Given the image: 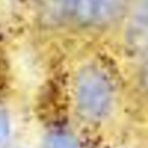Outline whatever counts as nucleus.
<instances>
[{
	"instance_id": "nucleus-1",
	"label": "nucleus",
	"mask_w": 148,
	"mask_h": 148,
	"mask_svg": "<svg viewBox=\"0 0 148 148\" xmlns=\"http://www.w3.org/2000/svg\"><path fill=\"white\" fill-rule=\"evenodd\" d=\"M74 91L77 110L86 120H101L111 109L114 95L112 83L97 66H85L79 72Z\"/></svg>"
},
{
	"instance_id": "nucleus-6",
	"label": "nucleus",
	"mask_w": 148,
	"mask_h": 148,
	"mask_svg": "<svg viewBox=\"0 0 148 148\" xmlns=\"http://www.w3.org/2000/svg\"><path fill=\"white\" fill-rule=\"evenodd\" d=\"M10 140V121L7 113L0 110V148H7Z\"/></svg>"
},
{
	"instance_id": "nucleus-7",
	"label": "nucleus",
	"mask_w": 148,
	"mask_h": 148,
	"mask_svg": "<svg viewBox=\"0 0 148 148\" xmlns=\"http://www.w3.org/2000/svg\"><path fill=\"white\" fill-rule=\"evenodd\" d=\"M141 60L140 66V78L143 86L148 91V53L139 58Z\"/></svg>"
},
{
	"instance_id": "nucleus-2",
	"label": "nucleus",
	"mask_w": 148,
	"mask_h": 148,
	"mask_svg": "<svg viewBox=\"0 0 148 148\" xmlns=\"http://www.w3.org/2000/svg\"><path fill=\"white\" fill-rule=\"evenodd\" d=\"M127 42L139 58L148 53V0H139L131 15Z\"/></svg>"
},
{
	"instance_id": "nucleus-5",
	"label": "nucleus",
	"mask_w": 148,
	"mask_h": 148,
	"mask_svg": "<svg viewBox=\"0 0 148 148\" xmlns=\"http://www.w3.org/2000/svg\"><path fill=\"white\" fill-rule=\"evenodd\" d=\"M46 148H77L74 140L67 134L62 132H54L48 136Z\"/></svg>"
},
{
	"instance_id": "nucleus-4",
	"label": "nucleus",
	"mask_w": 148,
	"mask_h": 148,
	"mask_svg": "<svg viewBox=\"0 0 148 148\" xmlns=\"http://www.w3.org/2000/svg\"><path fill=\"white\" fill-rule=\"evenodd\" d=\"M39 13L48 21H59L72 13L74 0H34Z\"/></svg>"
},
{
	"instance_id": "nucleus-3",
	"label": "nucleus",
	"mask_w": 148,
	"mask_h": 148,
	"mask_svg": "<svg viewBox=\"0 0 148 148\" xmlns=\"http://www.w3.org/2000/svg\"><path fill=\"white\" fill-rule=\"evenodd\" d=\"M120 0H74L72 13L83 23H92L111 17Z\"/></svg>"
}]
</instances>
